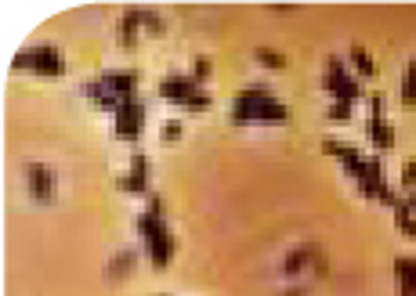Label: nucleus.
Segmentation results:
<instances>
[{"label": "nucleus", "mask_w": 416, "mask_h": 296, "mask_svg": "<svg viewBox=\"0 0 416 296\" xmlns=\"http://www.w3.org/2000/svg\"><path fill=\"white\" fill-rule=\"evenodd\" d=\"M322 83H326V91L333 94V101H351V105H355V101L362 98L359 80L347 73V66H344L340 58H329V61H326V80H322Z\"/></svg>", "instance_id": "5"}, {"label": "nucleus", "mask_w": 416, "mask_h": 296, "mask_svg": "<svg viewBox=\"0 0 416 296\" xmlns=\"http://www.w3.org/2000/svg\"><path fill=\"white\" fill-rule=\"evenodd\" d=\"M120 192H131V195H152L149 192V159H145L141 152L131 159V174L120 177Z\"/></svg>", "instance_id": "8"}, {"label": "nucleus", "mask_w": 416, "mask_h": 296, "mask_svg": "<svg viewBox=\"0 0 416 296\" xmlns=\"http://www.w3.org/2000/svg\"><path fill=\"white\" fill-rule=\"evenodd\" d=\"M254 58L261 61L264 69H286V58H282L279 51H272V47H261V51H257Z\"/></svg>", "instance_id": "17"}, {"label": "nucleus", "mask_w": 416, "mask_h": 296, "mask_svg": "<svg viewBox=\"0 0 416 296\" xmlns=\"http://www.w3.org/2000/svg\"><path fill=\"white\" fill-rule=\"evenodd\" d=\"M159 98L174 101V105H181V109H189V112L210 109V98L203 94V87H199L192 76H171V80H163L159 83Z\"/></svg>", "instance_id": "4"}, {"label": "nucleus", "mask_w": 416, "mask_h": 296, "mask_svg": "<svg viewBox=\"0 0 416 296\" xmlns=\"http://www.w3.org/2000/svg\"><path fill=\"white\" fill-rule=\"evenodd\" d=\"M329 119L347 123V119H351V101H333V105H329Z\"/></svg>", "instance_id": "18"}, {"label": "nucleus", "mask_w": 416, "mask_h": 296, "mask_svg": "<svg viewBox=\"0 0 416 296\" xmlns=\"http://www.w3.org/2000/svg\"><path fill=\"white\" fill-rule=\"evenodd\" d=\"M138 29H141V8H131L127 15H123V22H120V44L127 51L138 44Z\"/></svg>", "instance_id": "12"}, {"label": "nucleus", "mask_w": 416, "mask_h": 296, "mask_svg": "<svg viewBox=\"0 0 416 296\" xmlns=\"http://www.w3.org/2000/svg\"><path fill=\"white\" fill-rule=\"evenodd\" d=\"M15 69H29L36 76H62L66 73V61L55 47H29L15 58Z\"/></svg>", "instance_id": "6"}, {"label": "nucleus", "mask_w": 416, "mask_h": 296, "mask_svg": "<svg viewBox=\"0 0 416 296\" xmlns=\"http://www.w3.org/2000/svg\"><path fill=\"white\" fill-rule=\"evenodd\" d=\"M159 138H163V141H178V138H181V123H178V119L163 123V126H159Z\"/></svg>", "instance_id": "21"}, {"label": "nucleus", "mask_w": 416, "mask_h": 296, "mask_svg": "<svg viewBox=\"0 0 416 296\" xmlns=\"http://www.w3.org/2000/svg\"><path fill=\"white\" fill-rule=\"evenodd\" d=\"M394 221H399V228L409 239H416V209L409 206V199H402L399 206H394Z\"/></svg>", "instance_id": "14"}, {"label": "nucleus", "mask_w": 416, "mask_h": 296, "mask_svg": "<svg viewBox=\"0 0 416 296\" xmlns=\"http://www.w3.org/2000/svg\"><path fill=\"white\" fill-rule=\"evenodd\" d=\"M206 76H210V61H206V58H196V61H192V80L203 83Z\"/></svg>", "instance_id": "22"}, {"label": "nucleus", "mask_w": 416, "mask_h": 296, "mask_svg": "<svg viewBox=\"0 0 416 296\" xmlns=\"http://www.w3.org/2000/svg\"><path fill=\"white\" fill-rule=\"evenodd\" d=\"M26 181H29V192H33L36 202H51L55 199V174L48 170V166L33 163L29 170H26Z\"/></svg>", "instance_id": "9"}, {"label": "nucleus", "mask_w": 416, "mask_h": 296, "mask_svg": "<svg viewBox=\"0 0 416 296\" xmlns=\"http://www.w3.org/2000/svg\"><path fill=\"white\" fill-rule=\"evenodd\" d=\"M351 66H355V73L362 80H369L373 73H377V66H373V58L366 54V47H351Z\"/></svg>", "instance_id": "15"}, {"label": "nucleus", "mask_w": 416, "mask_h": 296, "mask_svg": "<svg viewBox=\"0 0 416 296\" xmlns=\"http://www.w3.org/2000/svg\"><path fill=\"white\" fill-rule=\"evenodd\" d=\"M402 184H406V188H413V184H416V159H409V163H406V170H402Z\"/></svg>", "instance_id": "23"}, {"label": "nucleus", "mask_w": 416, "mask_h": 296, "mask_svg": "<svg viewBox=\"0 0 416 296\" xmlns=\"http://www.w3.org/2000/svg\"><path fill=\"white\" fill-rule=\"evenodd\" d=\"M141 26L149 29V33H163V22H159V15H156V11H145V8H141Z\"/></svg>", "instance_id": "20"}, {"label": "nucleus", "mask_w": 416, "mask_h": 296, "mask_svg": "<svg viewBox=\"0 0 416 296\" xmlns=\"http://www.w3.org/2000/svg\"><path fill=\"white\" fill-rule=\"evenodd\" d=\"M134 87H138V73H106V76L91 80L87 87H83V94H87L98 109L116 112L120 105H127L134 98Z\"/></svg>", "instance_id": "2"}, {"label": "nucleus", "mask_w": 416, "mask_h": 296, "mask_svg": "<svg viewBox=\"0 0 416 296\" xmlns=\"http://www.w3.org/2000/svg\"><path fill=\"white\" fill-rule=\"evenodd\" d=\"M138 231L145 239V249H149V260L152 267H166L174 260V235L166 231V221L163 214H152V209H145V214H138Z\"/></svg>", "instance_id": "3"}, {"label": "nucleus", "mask_w": 416, "mask_h": 296, "mask_svg": "<svg viewBox=\"0 0 416 296\" xmlns=\"http://www.w3.org/2000/svg\"><path fill=\"white\" fill-rule=\"evenodd\" d=\"M131 260H134V253H120L116 264H109V279H116V274L127 271V267H131Z\"/></svg>", "instance_id": "19"}, {"label": "nucleus", "mask_w": 416, "mask_h": 296, "mask_svg": "<svg viewBox=\"0 0 416 296\" xmlns=\"http://www.w3.org/2000/svg\"><path fill=\"white\" fill-rule=\"evenodd\" d=\"M402 101L416 105V58H413V66L406 69V80H402Z\"/></svg>", "instance_id": "16"}, {"label": "nucleus", "mask_w": 416, "mask_h": 296, "mask_svg": "<svg viewBox=\"0 0 416 296\" xmlns=\"http://www.w3.org/2000/svg\"><path fill=\"white\" fill-rule=\"evenodd\" d=\"M369 141L377 145V148H391L394 145V126L391 123H384V119H369Z\"/></svg>", "instance_id": "13"}, {"label": "nucleus", "mask_w": 416, "mask_h": 296, "mask_svg": "<svg viewBox=\"0 0 416 296\" xmlns=\"http://www.w3.org/2000/svg\"><path fill=\"white\" fill-rule=\"evenodd\" d=\"M394 279H399V296H416V257H402L394 264Z\"/></svg>", "instance_id": "11"}, {"label": "nucleus", "mask_w": 416, "mask_h": 296, "mask_svg": "<svg viewBox=\"0 0 416 296\" xmlns=\"http://www.w3.org/2000/svg\"><path fill=\"white\" fill-rule=\"evenodd\" d=\"M232 119L236 123H286L289 109L282 101H275V94L264 83H254V87L239 91V98L232 105Z\"/></svg>", "instance_id": "1"}, {"label": "nucleus", "mask_w": 416, "mask_h": 296, "mask_svg": "<svg viewBox=\"0 0 416 296\" xmlns=\"http://www.w3.org/2000/svg\"><path fill=\"white\" fill-rule=\"evenodd\" d=\"M319 257H322V253H319L315 246H297V249L282 260V274H286V279H294V274H301L304 267L319 264Z\"/></svg>", "instance_id": "10"}, {"label": "nucleus", "mask_w": 416, "mask_h": 296, "mask_svg": "<svg viewBox=\"0 0 416 296\" xmlns=\"http://www.w3.org/2000/svg\"><path fill=\"white\" fill-rule=\"evenodd\" d=\"M304 293H308V289H304V286H294V289H286V293H282V296H304Z\"/></svg>", "instance_id": "24"}, {"label": "nucleus", "mask_w": 416, "mask_h": 296, "mask_svg": "<svg viewBox=\"0 0 416 296\" xmlns=\"http://www.w3.org/2000/svg\"><path fill=\"white\" fill-rule=\"evenodd\" d=\"M113 119H116V134L123 141H134L141 134V126H145V105L138 98H131L127 105H120V109L113 112Z\"/></svg>", "instance_id": "7"}]
</instances>
